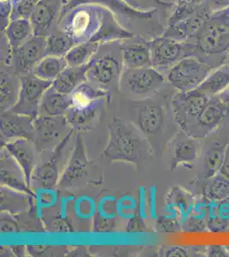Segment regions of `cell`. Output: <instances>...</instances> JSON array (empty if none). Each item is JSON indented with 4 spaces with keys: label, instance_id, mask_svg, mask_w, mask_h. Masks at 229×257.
Here are the masks:
<instances>
[{
    "label": "cell",
    "instance_id": "cell-1",
    "mask_svg": "<svg viewBox=\"0 0 229 257\" xmlns=\"http://www.w3.org/2000/svg\"><path fill=\"white\" fill-rule=\"evenodd\" d=\"M58 28L70 35L76 44L125 41L134 37L118 23L115 14L106 6L83 4L62 13Z\"/></svg>",
    "mask_w": 229,
    "mask_h": 257
},
{
    "label": "cell",
    "instance_id": "cell-2",
    "mask_svg": "<svg viewBox=\"0 0 229 257\" xmlns=\"http://www.w3.org/2000/svg\"><path fill=\"white\" fill-rule=\"evenodd\" d=\"M191 42L197 49V58L224 64L229 52V7L212 12Z\"/></svg>",
    "mask_w": 229,
    "mask_h": 257
},
{
    "label": "cell",
    "instance_id": "cell-3",
    "mask_svg": "<svg viewBox=\"0 0 229 257\" xmlns=\"http://www.w3.org/2000/svg\"><path fill=\"white\" fill-rule=\"evenodd\" d=\"M109 139L101 157L107 162L124 161L138 164L145 152L144 135L139 128L121 118H113L108 125Z\"/></svg>",
    "mask_w": 229,
    "mask_h": 257
},
{
    "label": "cell",
    "instance_id": "cell-4",
    "mask_svg": "<svg viewBox=\"0 0 229 257\" xmlns=\"http://www.w3.org/2000/svg\"><path fill=\"white\" fill-rule=\"evenodd\" d=\"M102 183L99 167L87 156L85 143L80 134L76 136L70 160L62 173L58 187L67 190L87 184Z\"/></svg>",
    "mask_w": 229,
    "mask_h": 257
},
{
    "label": "cell",
    "instance_id": "cell-5",
    "mask_svg": "<svg viewBox=\"0 0 229 257\" xmlns=\"http://www.w3.org/2000/svg\"><path fill=\"white\" fill-rule=\"evenodd\" d=\"M123 70L122 47L111 50L99 48L89 63L87 81L110 94L111 89L118 88Z\"/></svg>",
    "mask_w": 229,
    "mask_h": 257
},
{
    "label": "cell",
    "instance_id": "cell-6",
    "mask_svg": "<svg viewBox=\"0 0 229 257\" xmlns=\"http://www.w3.org/2000/svg\"><path fill=\"white\" fill-rule=\"evenodd\" d=\"M215 68L197 57H186L167 71V80L179 92L198 88Z\"/></svg>",
    "mask_w": 229,
    "mask_h": 257
},
{
    "label": "cell",
    "instance_id": "cell-7",
    "mask_svg": "<svg viewBox=\"0 0 229 257\" xmlns=\"http://www.w3.org/2000/svg\"><path fill=\"white\" fill-rule=\"evenodd\" d=\"M164 81L163 74L152 66L124 69L118 89L126 95L146 98L156 93Z\"/></svg>",
    "mask_w": 229,
    "mask_h": 257
},
{
    "label": "cell",
    "instance_id": "cell-8",
    "mask_svg": "<svg viewBox=\"0 0 229 257\" xmlns=\"http://www.w3.org/2000/svg\"><path fill=\"white\" fill-rule=\"evenodd\" d=\"M147 42L151 50V65L162 73L186 57H197L196 46L191 41L180 42L162 35Z\"/></svg>",
    "mask_w": 229,
    "mask_h": 257
},
{
    "label": "cell",
    "instance_id": "cell-9",
    "mask_svg": "<svg viewBox=\"0 0 229 257\" xmlns=\"http://www.w3.org/2000/svg\"><path fill=\"white\" fill-rule=\"evenodd\" d=\"M74 128L65 115H39L35 119V143L37 152L52 151Z\"/></svg>",
    "mask_w": 229,
    "mask_h": 257
},
{
    "label": "cell",
    "instance_id": "cell-10",
    "mask_svg": "<svg viewBox=\"0 0 229 257\" xmlns=\"http://www.w3.org/2000/svg\"><path fill=\"white\" fill-rule=\"evenodd\" d=\"M20 81L18 102L12 111L36 118L40 113L42 97L52 87L53 82L41 79L33 72L20 75Z\"/></svg>",
    "mask_w": 229,
    "mask_h": 257
},
{
    "label": "cell",
    "instance_id": "cell-11",
    "mask_svg": "<svg viewBox=\"0 0 229 257\" xmlns=\"http://www.w3.org/2000/svg\"><path fill=\"white\" fill-rule=\"evenodd\" d=\"M75 131L76 130H72L61 143L51 151L49 159L47 161L36 166L33 173L31 186L35 184V186L44 190H53L58 185L62 175L60 174L62 158Z\"/></svg>",
    "mask_w": 229,
    "mask_h": 257
},
{
    "label": "cell",
    "instance_id": "cell-12",
    "mask_svg": "<svg viewBox=\"0 0 229 257\" xmlns=\"http://www.w3.org/2000/svg\"><path fill=\"white\" fill-rule=\"evenodd\" d=\"M210 97L198 88L188 92H179L172 99L175 118L181 127L190 119H196L206 105Z\"/></svg>",
    "mask_w": 229,
    "mask_h": 257
},
{
    "label": "cell",
    "instance_id": "cell-13",
    "mask_svg": "<svg viewBox=\"0 0 229 257\" xmlns=\"http://www.w3.org/2000/svg\"><path fill=\"white\" fill-rule=\"evenodd\" d=\"M47 37L36 36L13 50V70L18 75L32 72L36 64L47 56Z\"/></svg>",
    "mask_w": 229,
    "mask_h": 257
},
{
    "label": "cell",
    "instance_id": "cell-14",
    "mask_svg": "<svg viewBox=\"0 0 229 257\" xmlns=\"http://www.w3.org/2000/svg\"><path fill=\"white\" fill-rule=\"evenodd\" d=\"M67 3V0H39L30 18L35 35L47 37L53 32Z\"/></svg>",
    "mask_w": 229,
    "mask_h": 257
},
{
    "label": "cell",
    "instance_id": "cell-15",
    "mask_svg": "<svg viewBox=\"0 0 229 257\" xmlns=\"http://www.w3.org/2000/svg\"><path fill=\"white\" fill-rule=\"evenodd\" d=\"M35 119L34 117L15 111L1 112V144L3 145L16 139H29L35 138Z\"/></svg>",
    "mask_w": 229,
    "mask_h": 257
},
{
    "label": "cell",
    "instance_id": "cell-16",
    "mask_svg": "<svg viewBox=\"0 0 229 257\" xmlns=\"http://www.w3.org/2000/svg\"><path fill=\"white\" fill-rule=\"evenodd\" d=\"M0 158L1 185L27 193L35 197V193L27 181L24 170L5 148L1 149Z\"/></svg>",
    "mask_w": 229,
    "mask_h": 257
},
{
    "label": "cell",
    "instance_id": "cell-17",
    "mask_svg": "<svg viewBox=\"0 0 229 257\" xmlns=\"http://www.w3.org/2000/svg\"><path fill=\"white\" fill-rule=\"evenodd\" d=\"M212 12L208 4L205 2L194 15L174 25L168 26L163 36L180 42L191 41L199 32Z\"/></svg>",
    "mask_w": 229,
    "mask_h": 257
},
{
    "label": "cell",
    "instance_id": "cell-18",
    "mask_svg": "<svg viewBox=\"0 0 229 257\" xmlns=\"http://www.w3.org/2000/svg\"><path fill=\"white\" fill-rule=\"evenodd\" d=\"M3 148L12 155L26 175L27 181L31 187L33 173L36 167V152L34 141L29 139H16L6 143Z\"/></svg>",
    "mask_w": 229,
    "mask_h": 257
},
{
    "label": "cell",
    "instance_id": "cell-19",
    "mask_svg": "<svg viewBox=\"0 0 229 257\" xmlns=\"http://www.w3.org/2000/svg\"><path fill=\"white\" fill-rule=\"evenodd\" d=\"M105 99H96L90 102L75 103L65 114L74 130L84 131L91 128Z\"/></svg>",
    "mask_w": 229,
    "mask_h": 257
},
{
    "label": "cell",
    "instance_id": "cell-20",
    "mask_svg": "<svg viewBox=\"0 0 229 257\" xmlns=\"http://www.w3.org/2000/svg\"><path fill=\"white\" fill-rule=\"evenodd\" d=\"M164 120L165 115L162 105L146 104L137 111L135 123L137 128L149 139L162 131Z\"/></svg>",
    "mask_w": 229,
    "mask_h": 257
},
{
    "label": "cell",
    "instance_id": "cell-21",
    "mask_svg": "<svg viewBox=\"0 0 229 257\" xmlns=\"http://www.w3.org/2000/svg\"><path fill=\"white\" fill-rule=\"evenodd\" d=\"M83 4H98L102 6H106L107 8L113 12L116 15L122 16L124 18H137V19H151L153 18L157 9H150L147 11H139L134 9L127 4L122 2V0H70L64 6L63 12H67L72 9L75 6Z\"/></svg>",
    "mask_w": 229,
    "mask_h": 257
},
{
    "label": "cell",
    "instance_id": "cell-22",
    "mask_svg": "<svg viewBox=\"0 0 229 257\" xmlns=\"http://www.w3.org/2000/svg\"><path fill=\"white\" fill-rule=\"evenodd\" d=\"M35 196L1 185V211L20 215L32 209Z\"/></svg>",
    "mask_w": 229,
    "mask_h": 257
},
{
    "label": "cell",
    "instance_id": "cell-23",
    "mask_svg": "<svg viewBox=\"0 0 229 257\" xmlns=\"http://www.w3.org/2000/svg\"><path fill=\"white\" fill-rule=\"evenodd\" d=\"M89 63L81 66H67L53 82V88L63 94H72L80 85L87 81Z\"/></svg>",
    "mask_w": 229,
    "mask_h": 257
},
{
    "label": "cell",
    "instance_id": "cell-24",
    "mask_svg": "<svg viewBox=\"0 0 229 257\" xmlns=\"http://www.w3.org/2000/svg\"><path fill=\"white\" fill-rule=\"evenodd\" d=\"M72 105L73 99L71 94L60 93L52 86L42 97L39 115H65Z\"/></svg>",
    "mask_w": 229,
    "mask_h": 257
},
{
    "label": "cell",
    "instance_id": "cell-25",
    "mask_svg": "<svg viewBox=\"0 0 229 257\" xmlns=\"http://www.w3.org/2000/svg\"><path fill=\"white\" fill-rule=\"evenodd\" d=\"M122 53L124 69L152 66L148 42L139 41L124 45L122 47Z\"/></svg>",
    "mask_w": 229,
    "mask_h": 257
},
{
    "label": "cell",
    "instance_id": "cell-26",
    "mask_svg": "<svg viewBox=\"0 0 229 257\" xmlns=\"http://www.w3.org/2000/svg\"><path fill=\"white\" fill-rule=\"evenodd\" d=\"M20 75L16 71L1 70V112L12 110L20 93Z\"/></svg>",
    "mask_w": 229,
    "mask_h": 257
},
{
    "label": "cell",
    "instance_id": "cell-27",
    "mask_svg": "<svg viewBox=\"0 0 229 257\" xmlns=\"http://www.w3.org/2000/svg\"><path fill=\"white\" fill-rule=\"evenodd\" d=\"M3 33L12 50L20 47L35 36L32 23L28 18L13 19Z\"/></svg>",
    "mask_w": 229,
    "mask_h": 257
},
{
    "label": "cell",
    "instance_id": "cell-28",
    "mask_svg": "<svg viewBox=\"0 0 229 257\" xmlns=\"http://www.w3.org/2000/svg\"><path fill=\"white\" fill-rule=\"evenodd\" d=\"M217 96L210 97L208 105L196 118L197 125L204 130H213L220 123L226 114L227 106Z\"/></svg>",
    "mask_w": 229,
    "mask_h": 257
},
{
    "label": "cell",
    "instance_id": "cell-29",
    "mask_svg": "<svg viewBox=\"0 0 229 257\" xmlns=\"http://www.w3.org/2000/svg\"><path fill=\"white\" fill-rule=\"evenodd\" d=\"M229 87V64H222L215 68L207 79L198 87L208 96H217Z\"/></svg>",
    "mask_w": 229,
    "mask_h": 257
},
{
    "label": "cell",
    "instance_id": "cell-30",
    "mask_svg": "<svg viewBox=\"0 0 229 257\" xmlns=\"http://www.w3.org/2000/svg\"><path fill=\"white\" fill-rule=\"evenodd\" d=\"M67 66L64 57L47 55L36 64L32 72L41 79L53 82Z\"/></svg>",
    "mask_w": 229,
    "mask_h": 257
},
{
    "label": "cell",
    "instance_id": "cell-31",
    "mask_svg": "<svg viewBox=\"0 0 229 257\" xmlns=\"http://www.w3.org/2000/svg\"><path fill=\"white\" fill-rule=\"evenodd\" d=\"M227 143H218L212 144L207 149L204 158H203V167H204V177L207 179L213 178L220 173V167L222 166L224 156L226 153Z\"/></svg>",
    "mask_w": 229,
    "mask_h": 257
},
{
    "label": "cell",
    "instance_id": "cell-32",
    "mask_svg": "<svg viewBox=\"0 0 229 257\" xmlns=\"http://www.w3.org/2000/svg\"><path fill=\"white\" fill-rule=\"evenodd\" d=\"M76 43L70 35L58 28L47 37V55L64 57Z\"/></svg>",
    "mask_w": 229,
    "mask_h": 257
},
{
    "label": "cell",
    "instance_id": "cell-33",
    "mask_svg": "<svg viewBox=\"0 0 229 257\" xmlns=\"http://www.w3.org/2000/svg\"><path fill=\"white\" fill-rule=\"evenodd\" d=\"M197 157V147L193 139L186 138L174 146L171 170L180 165H191Z\"/></svg>",
    "mask_w": 229,
    "mask_h": 257
},
{
    "label": "cell",
    "instance_id": "cell-34",
    "mask_svg": "<svg viewBox=\"0 0 229 257\" xmlns=\"http://www.w3.org/2000/svg\"><path fill=\"white\" fill-rule=\"evenodd\" d=\"M101 45L98 43H80L70 49L64 56L68 66H81L87 64L99 51Z\"/></svg>",
    "mask_w": 229,
    "mask_h": 257
},
{
    "label": "cell",
    "instance_id": "cell-35",
    "mask_svg": "<svg viewBox=\"0 0 229 257\" xmlns=\"http://www.w3.org/2000/svg\"><path fill=\"white\" fill-rule=\"evenodd\" d=\"M206 0H176L168 20V26L190 18L200 9Z\"/></svg>",
    "mask_w": 229,
    "mask_h": 257
},
{
    "label": "cell",
    "instance_id": "cell-36",
    "mask_svg": "<svg viewBox=\"0 0 229 257\" xmlns=\"http://www.w3.org/2000/svg\"><path fill=\"white\" fill-rule=\"evenodd\" d=\"M209 180V184L203 190L206 200L210 202H217L229 198L228 179L218 173Z\"/></svg>",
    "mask_w": 229,
    "mask_h": 257
},
{
    "label": "cell",
    "instance_id": "cell-37",
    "mask_svg": "<svg viewBox=\"0 0 229 257\" xmlns=\"http://www.w3.org/2000/svg\"><path fill=\"white\" fill-rule=\"evenodd\" d=\"M169 199L174 208H176L180 213L185 215H187L191 212L194 204L193 196L181 188H174L170 193Z\"/></svg>",
    "mask_w": 229,
    "mask_h": 257
},
{
    "label": "cell",
    "instance_id": "cell-38",
    "mask_svg": "<svg viewBox=\"0 0 229 257\" xmlns=\"http://www.w3.org/2000/svg\"><path fill=\"white\" fill-rule=\"evenodd\" d=\"M37 2V0H12L13 9L11 21L18 18L30 19Z\"/></svg>",
    "mask_w": 229,
    "mask_h": 257
},
{
    "label": "cell",
    "instance_id": "cell-39",
    "mask_svg": "<svg viewBox=\"0 0 229 257\" xmlns=\"http://www.w3.org/2000/svg\"><path fill=\"white\" fill-rule=\"evenodd\" d=\"M208 231L214 233H222L229 231V219L215 213H209L207 217Z\"/></svg>",
    "mask_w": 229,
    "mask_h": 257
},
{
    "label": "cell",
    "instance_id": "cell-40",
    "mask_svg": "<svg viewBox=\"0 0 229 257\" xmlns=\"http://www.w3.org/2000/svg\"><path fill=\"white\" fill-rule=\"evenodd\" d=\"M183 230L187 232H204L208 231L207 219L200 215H191L186 219V221L182 225Z\"/></svg>",
    "mask_w": 229,
    "mask_h": 257
},
{
    "label": "cell",
    "instance_id": "cell-41",
    "mask_svg": "<svg viewBox=\"0 0 229 257\" xmlns=\"http://www.w3.org/2000/svg\"><path fill=\"white\" fill-rule=\"evenodd\" d=\"M1 231L3 233L20 232V225L16 215L1 211Z\"/></svg>",
    "mask_w": 229,
    "mask_h": 257
},
{
    "label": "cell",
    "instance_id": "cell-42",
    "mask_svg": "<svg viewBox=\"0 0 229 257\" xmlns=\"http://www.w3.org/2000/svg\"><path fill=\"white\" fill-rule=\"evenodd\" d=\"M192 252L190 248L184 246H168L163 251V255L167 257H187L191 255Z\"/></svg>",
    "mask_w": 229,
    "mask_h": 257
},
{
    "label": "cell",
    "instance_id": "cell-43",
    "mask_svg": "<svg viewBox=\"0 0 229 257\" xmlns=\"http://www.w3.org/2000/svg\"><path fill=\"white\" fill-rule=\"evenodd\" d=\"M206 255L210 257H228L229 252L226 246L211 244L205 248Z\"/></svg>",
    "mask_w": 229,
    "mask_h": 257
},
{
    "label": "cell",
    "instance_id": "cell-44",
    "mask_svg": "<svg viewBox=\"0 0 229 257\" xmlns=\"http://www.w3.org/2000/svg\"><path fill=\"white\" fill-rule=\"evenodd\" d=\"M158 223L160 227L166 232H176L180 230L181 226L180 223L178 222V220L173 218H163L161 219Z\"/></svg>",
    "mask_w": 229,
    "mask_h": 257
},
{
    "label": "cell",
    "instance_id": "cell-45",
    "mask_svg": "<svg viewBox=\"0 0 229 257\" xmlns=\"http://www.w3.org/2000/svg\"><path fill=\"white\" fill-rule=\"evenodd\" d=\"M93 227L97 231H110L114 227V222L103 217L97 216L94 219Z\"/></svg>",
    "mask_w": 229,
    "mask_h": 257
},
{
    "label": "cell",
    "instance_id": "cell-46",
    "mask_svg": "<svg viewBox=\"0 0 229 257\" xmlns=\"http://www.w3.org/2000/svg\"><path fill=\"white\" fill-rule=\"evenodd\" d=\"M206 2L212 12H216L229 7V0H206Z\"/></svg>",
    "mask_w": 229,
    "mask_h": 257
},
{
    "label": "cell",
    "instance_id": "cell-47",
    "mask_svg": "<svg viewBox=\"0 0 229 257\" xmlns=\"http://www.w3.org/2000/svg\"><path fill=\"white\" fill-rule=\"evenodd\" d=\"M219 173L220 175L223 176L224 178H226V179L229 180V141L227 142L223 162H222V166L220 167V173Z\"/></svg>",
    "mask_w": 229,
    "mask_h": 257
},
{
    "label": "cell",
    "instance_id": "cell-48",
    "mask_svg": "<svg viewBox=\"0 0 229 257\" xmlns=\"http://www.w3.org/2000/svg\"><path fill=\"white\" fill-rule=\"evenodd\" d=\"M122 1L134 9L139 10V11H147V9L144 8V6L139 3V0H122Z\"/></svg>",
    "mask_w": 229,
    "mask_h": 257
},
{
    "label": "cell",
    "instance_id": "cell-49",
    "mask_svg": "<svg viewBox=\"0 0 229 257\" xmlns=\"http://www.w3.org/2000/svg\"><path fill=\"white\" fill-rule=\"evenodd\" d=\"M218 98L223 101L226 104H229V87L226 88V90L223 91L222 93H220L219 95H217Z\"/></svg>",
    "mask_w": 229,
    "mask_h": 257
},
{
    "label": "cell",
    "instance_id": "cell-50",
    "mask_svg": "<svg viewBox=\"0 0 229 257\" xmlns=\"http://www.w3.org/2000/svg\"><path fill=\"white\" fill-rule=\"evenodd\" d=\"M12 249L16 255H24L27 248H24V246H15V247H12Z\"/></svg>",
    "mask_w": 229,
    "mask_h": 257
},
{
    "label": "cell",
    "instance_id": "cell-51",
    "mask_svg": "<svg viewBox=\"0 0 229 257\" xmlns=\"http://www.w3.org/2000/svg\"><path fill=\"white\" fill-rule=\"evenodd\" d=\"M147 1L151 2V3L155 4V5H157L158 6H163V7H171V6H174V4L168 3V2L162 1V0H147Z\"/></svg>",
    "mask_w": 229,
    "mask_h": 257
},
{
    "label": "cell",
    "instance_id": "cell-52",
    "mask_svg": "<svg viewBox=\"0 0 229 257\" xmlns=\"http://www.w3.org/2000/svg\"><path fill=\"white\" fill-rule=\"evenodd\" d=\"M224 64H229V52L226 54V59H225V62H224Z\"/></svg>",
    "mask_w": 229,
    "mask_h": 257
},
{
    "label": "cell",
    "instance_id": "cell-53",
    "mask_svg": "<svg viewBox=\"0 0 229 257\" xmlns=\"http://www.w3.org/2000/svg\"><path fill=\"white\" fill-rule=\"evenodd\" d=\"M226 248H227V250H228L229 252V246H226Z\"/></svg>",
    "mask_w": 229,
    "mask_h": 257
},
{
    "label": "cell",
    "instance_id": "cell-54",
    "mask_svg": "<svg viewBox=\"0 0 229 257\" xmlns=\"http://www.w3.org/2000/svg\"><path fill=\"white\" fill-rule=\"evenodd\" d=\"M37 1H39V0H37ZM69 1H70V0H67V2H69Z\"/></svg>",
    "mask_w": 229,
    "mask_h": 257
}]
</instances>
